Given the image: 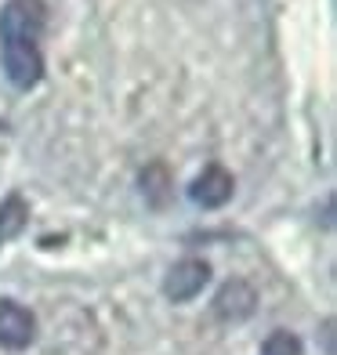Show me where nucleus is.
Here are the masks:
<instances>
[{
	"label": "nucleus",
	"instance_id": "nucleus-7",
	"mask_svg": "<svg viewBox=\"0 0 337 355\" xmlns=\"http://www.w3.org/2000/svg\"><path fill=\"white\" fill-rule=\"evenodd\" d=\"M141 192L149 196V203H153V207L164 203V196H167V171L159 167V164L146 167V174H141Z\"/></svg>",
	"mask_w": 337,
	"mask_h": 355
},
{
	"label": "nucleus",
	"instance_id": "nucleus-5",
	"mask_svg": "<svg viewBox=\"0 0 337 355\" xmlns=\"http://www.w3.org/2000/svg\"><path fill=\"white\" fill-rule=\"evenodd\" d=\"M37 334V322L19 301H0V348L22 352Z\"/></svg>",
	"mask_w": 337,
	"mask_h": 355
},
{
	"label": "nucleus",
	"instance_id": "nucleus-3",
	"mask_svg": "<svg viewBox=\"0 0 337 355\" xmlns=\"http://www.w3.org/2000/svg\"><path fill=\"white\" fill-rule=\"evenodd\" d=\"M189 196H192L196 207H203V211H218V207H225L232 200V174L225 167H218V164L203 167V174L192 182Z\"/></svg>",
	"mask_w": 337,
	"mask_h": 355
},
{
	"label": "nucleus",
	"instance_id": "nucleus-6",
	"mask_svg": "<svg viewBox=\"0 0 337 355\" xmlns=\"http://www.w3.org/2000/svg\"><path fill=\"white\" fill-rule=\"evenodd\" d=\"M26 221H29V207L19 192H15V196H8L0 203V243H11V239L26 229Z\"/></svg>",
	"mask_w": 337,
	"mask_h": 355
},
{
	"label": "nucleus",
	"instance_id": "nucleus-8",
	"mask_svg": "<svg viewBox=\"0 0 337 355\" xmlns=\"http://www.w3.org/2000/svg\"><path fill=\"white\" fill-rule=\"evenodd\" d=\"M261 355H304V348H301V341L291 330H276V334L265 337Z\"/></svg>",
	"mask_w": 337,
	"mask_h": 355
},
{
	"label": "nucleus",
	"instance_id": "nucleus-2",
	"mask_svg": "<svg viewBox=\"0 0 337 355\" xmlns=\"http://www.w3.org/2000/svg\"><path fill=\"white\" fill-rule=\"evenodd\" d=\"M207 279H211V265L200 261V257H185V261H178V265L167 272L164 294L171 301H192L207 286Z\"/></svg>",
	"mask_w": 337,
	"mask_h": 355
},
{
	"label": "nucleus",
	"instance_id": "nucleus-1",
	"mask_svg": "<svg viewBox=\"0 0 337 355\" xmlns=\"http://www.w3.org/2000/svg\"><path fill=\"white\" fill-rule=\"evenodd\" d=\"M44 15L47 11L40 0H8L4 11H0V62H4V73L19 91H29L40 84Z\"/></svg>",
	"mask_w": 337,
	"mask_h": 355
},
{
	"label": "nucleus",
	"instance_id": "nucleus-4",
	"mask_svg": "<svg viewBox=\"0 0 337 355\" xmlns=\"http://www.w3.org/2000/svg\"><path fill=\"white\" fill-rule=\"evenodd\" d=\"M254 304H258L254 286L247 279H229L214 297V315L221 322H243V319L254 315Z\"/></svg>",
	"mask_w": 337,
	"mask_h": 355
}]
</instances>
